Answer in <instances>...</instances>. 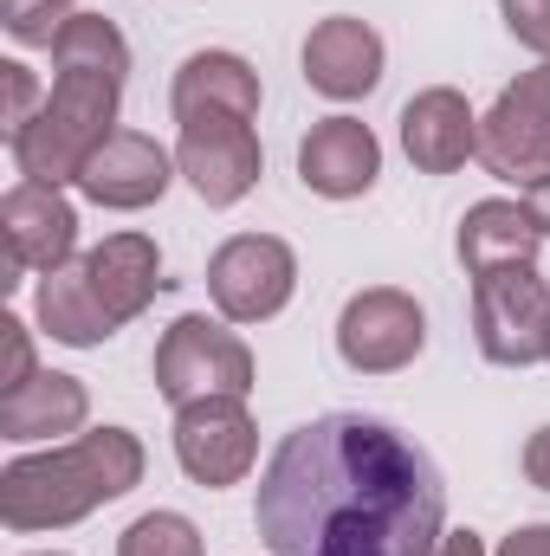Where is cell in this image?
Instances as JSON below:
<instances>
[{"label":"cell","instance_id":"obj_2","mask_svg":"<svg viewBox=\"0 0 550 556\" xmlns=\"http://www.w3.org/2000/svg\"><path fill=\"white\" fill-rule=\"evenodd\" d=\"M52 91L39 104V117L7 142L20 181H46L65 188L85 175V162L117 137V104H124V78H130V46L117 33V20L104 13H72L65 33L52 39Z\"/></svg>","mask_w":550,"mask_h":556},{"label":"cell","instance_id":"obj_13","mask_svg":"<svg viewBox=\"0 0 550 556\" xmlns=\"http://www.w3.org/2000/svg\"><path fill=\"white\" fill-rule=\"evenodd\" d=\"M175 175H182V168H175V155H168L155 137H142V130H117V137L85 162V175H78L72 188H78L91 207L137 214V207H155V201L168 194V181H175Z\"/></svg>","mask_w":550,"mask_h":556},{"label":"cell","instance_id":"obj_4","mask_svg":"<svg viewBox=\"0 0 550 556\" xmlns=\"http://www.w3.org/2000/svg\"><path fill=\"white\" fill-rule=\"evenodd\" d=\"M162 253L149 233H111L104 247H91L85 260L59 266L39 278L33 317L52 343L65 350H98L111 343L124 324H137L149 311V298L162 291Z\"/></svg>","mask_w":550,"mask_h":556},{"label":"cell","instance_id":"obj_11","mask_svg":"<svg viewBox=\"0 0 550 556\" xmlns=\"http://www.w3.org/2000/svg\"><path fill=\"white\" fill-rule=\"evenodd\" d=\"M0 240H7V266H0V291H13L20 273H59L78 253V207L46 188V181H13L0 201Z\"/></svg>","mask_w":550,"mask_h":556},{"label":"cell","instance_id":"obj_9","mask_svg":"<svg viewBox=\"0 0 550 556\" xmlns=\"http://www.w3.org/2000/svg\"><path fill=\"white\" fill-rule=\"evenodd\" d=\"M479 162L486 175L518 181V188L550 175V59L532 65L518 85H505L499 104L479 117Z\"/></svg>","mask_w":550,"mask_h":556},{"label":"cell","instance_id":"obj_17","mask_svg":"<svg viewBox=\"0 0 550 556\" xmlns=\"http://www.w3.org/2000/svg\"><path fill=\"white\" fill-rule=\"evenodd\" d=\"M538 220L525 214V201H473L460 214V266L479 273H499V266H538Z\"/></svg>","mask_w":550,"mask_h":556},{"label":"cell","instance_id":"obj_27","mask_svg":"<svg viewBox=\"0 0 550 556\" xmlns=\"http://www.w3.org/2000/svg\"><path fill=\"white\" fill-rule=\"evenodd\" d=\"M525 214L538 220V233H550V175H538V181L525 188Z\"/></svg>","mask_w":550,"mask_h":556},{"label":"cell","instance_id":"obj_21","mask_svg":"<svg viewBox=\"0 0 550 556\" xmlns=\"http://www.w3.org/2000/svg\"><path fill=\"white\" fill-rule=\"evenodd\" d=\"M72 13H78V0H0V26L13 46H52Z\"/></svg>","mask_w":550,"mask_h":556},{"label":"cell","instance_id":"obj_28","mask_svg":"<svg viewBox=\"0 0 550 556\" xmlns=\"http://www.w3.org/2000/svg\"><path fill=\"white\" fill-rule=\"evenodd\" d=\"M434 556H486V538H479V531H447Z\"/></svg>","mask_w":550,"mask_h":556},{"label":"cell","instance_id":"obj_20","mask_svg":"<svg viewBox=\"0 0 550 556\" xmlns=\"http://www.w3.org/2000/svg\"><path fill=\"white\" fill-rule=\"evenodd\" d=\"M117 556H201V531L182 511H142L117 538Z\"/></svg>","mask_w":550,"mask_h":556},{"label":"cell","instance_id":"obj_25","mask_svg":"<svg viewBox=\"0 0 550 556\" xmlns=\"http://www.w3.org/2000/svg\"><path fill=\"white\" fill-rule=\"evenodd\" d=\"M525 479H532L538 492H550V427H538V433L525 440Z\"/></svg>","mask_w":550,"mask_h":556},{"label":"cell","instance_id":"obj_10","mask_svg":"<svg viewBox=\"0 0 550 556\" xmlns=\"http://www.w3.org/2000/svg\"><path fill=\"white\" fill-rule=\"evenodd\" d=\"M421 343H427V311L414 304L409 291H396V285L357 291L343 304V317H337V356L357 376H396V369H409L414 356H421Z\"/></svg>","mask_w":550,"mask_h":556},{"label":"cell","instance_id":"obj_22","mask_svg":"<svg viewBox=\"0 0 550 556\" xmlns=\"http://www.w3.org/2000/svg\"><path fill=\"white\" fill-rule=\"evenodd\" d=\"M0 85H7V111H0V124H7V142H13L33 117H39V104H46V98H39V85H33V72H26L20 59H7V65H0Z\"/></svg>","mask_w":550,"mask_h":556},{"label":"cell","instance_id":"obj_19","mask_svg":"<svg viewBox=\"0 0 550 556\" xmlns=\"http://www.w3.org/2000/svg\"><path fill=\"white\" fill-rule=\"evenodd\" d=\"M168 111H175V124H182V117H201V111L260 117V72H253L240 52H195V59H182V72H175Z\"/></svg>","mask_w":550,"mask_h":556},{"label":"cell","instance_id":"obj_15","mask_svg":"<svg viewBox=\"0 0 550 556\" xmlns=\"http://www.w3.org/2000/svg\"><path fill=\"white\" fill-rule=\"evenodd\" d=\"M383 175V142L363 117H324L298 142V181L324 201H357Z\"/></svg>","mask_w":550,"mask_h":556},{"label":"cell","instance_id":"obj_5","mask_svg":"<svg viewBox=\"0 0 550 556\" xmlns=\"http://www.w3.org/2000/svg\"><path fill=\"white\" fill-rule=\"evenodd\" d=\"M155 395L168 408H188V402H214V395H253V350L247 337L227 330V317H175L155 343Z\"/></svg>","mask_w":550,"mask_h":556},{"label":"cell","instance_id":"obj_8","mask_svg":"<svg viewBox=\"0 0 550 556\" xmlns=\"http://www.w3.org/2000/svg\"><path fill=\"white\" fill-rule=\"evenodd\" d=\"M208 291L227 324H266L298 291V253L273 233H234L208 260Z\"/></svg>","mask_w":550,"mask_h":556},{"label":"cell","instance_id":"obj_1","mask_svg":"<svg viewBox=\"0 0 550 556\" xmlns=\"http://www.w3.org/2000/svg\"><path fill=\"white\" fill-rule=\"evenodd\" d=\"M253 525L273 556H434L447 485L402 427L317 415L273 446Z\"/></svg>","mask_w":550,"mask_h":556},{"label":"cell","instance_id":"obj_6","mask_svg":"<svg viewBox=\"0 0 550 556\" xmlns=\"http://www.w3.org/2000/svg\"><path fill=\"white\" fill-rule=\"evenodd\" d=\"M473 343L499 369H532L550 356V285L538 266H499L473 278Z\"/></svg>","mask_w":550,"mask_h":556},{"label":"cell","instance_id":"obj_26","mask_svg":"<svg viewBox=\"0 0 550 556\" xmlns=\"http://www.w3.org/2000/svg\"><path fill=\"white\" fill-rule=\"evenodd\" d=\"M499 556H550V525H518V531L499 544Z\"/></svg>","mask_w":550,"mask_h":556},{"label":"cell","instance_id":"obj_23","mask_svg":"<svg viewBox=\"0 0 550 556\" xmlns=\"http://www.w3.org/2000/svg\"><path fill=\"white\" fill-rule=\"evenodd\" d=\"M39 369H33V337H26V324L20 317H0V395H13V389H26Z\"/></svg>","mask_w":550,"mask_h":556},{"label":"cell","instance_id":"obj_18","mask_svg":"<svg viewBox=\"0 0 550 556\" xmlns=\"http://www.w3.org/2000/svg\"><path fill=\"white\" fill-rule=\"evenodd\" d=\"M91 415V395L78 376H59V369H39L26 389L0 395V440L13 446H33V440H59V433H78Z\"/></svg>","mask_w":550,"mask_h":556},{"label":"cell","instance_id":"obj_3","mask_svg":"<svg viewBox=\"0 0 550 556\" xmlns=\"http://www.w3.org/2000/svg\"><path fill=\"white\" fill-rule=\"evenodd\" d=\"M142 440L130 427H91L52 453H20L0 466V525L33 538V531H65L91 518L98 505L124 498L142 485Z\"/></svg>","mask_w":550,"mask_h":556},{"label":"cell","instance_id":"obj_12","mask_svg":"<svg viewBox=\"0 0 550 556\" xmlns=\"http://www.w3.org/2000/svg\"><path fill=\"white\" fill-rule=\"evenodd\" d=\"M175 459L208 492L240 485L253 472V459H260V427L247 415V402L240 395H214V402L175 408Z\"/></svg>","mask_w":550,"mask_h":556},{"label":"cell","instance_id":"obj_16","mask_svg":"<svg viewBox=\"0 0 550 556\" xmlns=\"http://www.w3.org/2000/svg\"><path fill=\"white\" fill-rule=\"evenodd\" d=\"M402 149L421 175H453V168H466V155H479V117L466 111V98L453 85L414 91L402 111Z\"/></svg>","mask_w":550,"mask_h":556},{"label":"cell","instance_id":"obj_29","mask_svg":"<svg viewBox=\"0 0 550 556\" xmlns=\"http://www.w3.org/2000/svg\"><path fill=\"white\" fill-rule=\"evenodd\" d=\"M33 556H65V551H33Z\"/></svg>","mask_w":550,"mask_h":556},{"label":"cell","instance_id":"obj_7","mask_svg":"<svg viewBox=\"0 0 550 556\" xmlns=\"http://www.w3.org/2000/svg\"><path fill=\"white\" fill-rule=\"evenodd\" d=\"M175 168L188 175V188L208 201V207H234L260 188V137H253V117H234V111H201V117H182V137H175Z\"/></svg>","mask_w":550,"mask_h":556},{"label":"cell","instance_id":"obj_30","mask_svg":"<svg viewBox=\"0 0 550 556\" xmlns=\"http://www.w3.org/2000/svg\"><path fill=\"white\" fill-rule=\"evenodd\" d=\"M545 363H550V356H545Z\"/></svg>","mask_w":550,"mask_h":556},{"label":"cell","instance_id":"obj_24","mask_svg":"<svg viewBox=\"0 0 550 556\" xmlns=\"http://www.w3.org/2000/svg\"><path fill=\"white\" fill-rule=\"evenodd\" d=\"M499 13H505L518 46H532L538 59H550V0H499Z\"/></svg>","mask_w":550,"mask_h":556},{"label":"cell","instance_id":"obj_14","mask_svg":"<svg viewBox=\"0 0 550 556\" xmlns=\"http://www.w3.org/2000/svg\"><path fill=\"white\" fill-rule=\"evenodd\" d=\"M304 85L317 98H337V104H357L383 85V33L357 13H330L311 26L304 39Z\"/></svg>","mask_w":550,"mask_h":556}]
</instances>
